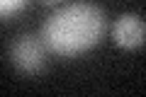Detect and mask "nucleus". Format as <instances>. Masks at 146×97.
Here are the masks:
<instances>
[{"mask_svg": "<svg viewBox=\"0 0 146 97\" xmlns=\"http://www.w3.org/2000/svg\"><path fill=\"white\" fill-rule=\"evenodd\" d=\"M105 32H107L105 10L95 3L78 0L54 10L44 22L39 39L44 41L49 53L71 58L95 49L102 41Z\"/></svg>", "mask_w": 146, "mask_h": 97, "instance_id": "obj_1", "label": "nucleus"}, {"mask_svg": "<svg viewBox=\"0 0 146 97\" xmlns=\"http://www.w3.org/2000/svg\"><path fill=\"white\" fill-rule=\"evenodd\" d=\"M46 46L36 34H20L10 44V63L22 75H39L46 68Z\"/></svg>", "mask_w": 146, "mask_h": 97, "instance_id": "obj_2", "label": "nucleus"}, {"mask_svg": "<svg viewBox=\"0 0 146 97\" xmlns=\"http://www.w3.org/2000/svg\"><path fill=\"white\" fill-rule=\"evenodd\" d=\"M112 39L122 49H141L146 39V22L134 12H127L112 27Z\"/></svg>", "mask_w": 146, "mask_h": 97, "instance_id": "obj_3", "label": "nucleus"}, {"mask_svg": "<svg viewBox=\"0 0 146 97\" xmlns=\"http://www.w3.org/2000/svg\"><path fill=\"white\" fill-rule=\"evenodd\" d=\"M27 5V0H0V20L12 17Z\"/></svg>", "mask_w": 146, "mask_h": 97, "instance_id": "obj_4", "label": "nucleus"}, {"mask_svg": "<svg viewBox=\"0 0 146 97\" xmlns=\"http://www.w3.org/2000/svg\"><path fill=\"white\" fill-rule=\"evenodd\" d=\"M44 5H58V3H61V0H42Z\"/></svg>", "mask_w": 146, "mask_h": 97, "instance_id": "obj_5", "label": "nucleus"}]
</instances>
